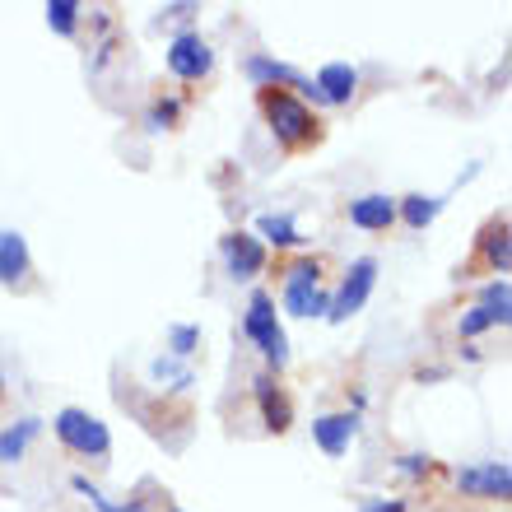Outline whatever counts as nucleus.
I'll use <instances>...</instances> for the list:
<instances>
[{"label": "nucleus", "mask_w": 512, "mask_h": 512, "mask_svg": "<svg viewBox=\"0 0 512 512\" xmlns=\"http://www.w3.org/2000/svg\"><path fill=\"white\" fill-rule=\"evenodd\" d=\"M256 108L266 117L270 135H275V145L289 149V154H303V149L322 145V122H317V112L294 98L289 89H256Z\"/></svg>", "instance_id": "1"}, {"label": "nucleus", "mask_w": 512, "mask_h": 512, "mask_svg": "<svg viewBox=\"0 0 512 512\" xmlns=\"http://www.w3.org/2000/svg\"><path fill=\"white\" fill-rule=\"evenodd\" d=\"M52 429H56V438H61V447H70L75 457H89V461H108L112 457V433H108V424H103L98 415H89V410H80V405L56 410Z\"/></svg>", "instance_id": "2"}, {"label": "nucleus", "mask_w": 512, "mask_h": 512, "mask_svg": "<svg viewBox=\"0 0 512 512\" xmlns=\"http://www.w3.org/2000/svg\"><path fill=\"white\" fill-rule=\"evenodd\" d=\"M243 331H247V340H252L256 350L266 354V364L275 368V373L289 364V340H284V326H280V317H275V298H270L266 289H256V294L247 298Z\"/></svg>", "instance_id": "3"}, {"label": "nucleus", "mask_w": 512, "mask_h": 512, "mask_svg": "<svg viewBox=\"0 0 512 512\" xmlns=\"http://www.w3.org/2000/svg\"><path fill=\"white\" fill-rule=\"evenodd\" d=\"M326 308H331V294L322 289V261L303 256L284 270V312L289 317H326Z\"/></svg>", "instance_id": "4"}, {"label": "nucleus", "mask_w": 512, "mask_h": 512, "mask_svg": "<svg viewBox=\"0 0 512 512\" xmlns=\"http://www.w3.org/2000/svg\"><path fill=\"white\" fill-rule=\"evenodd\" d=\"M373 280H378V261L373 256H359L350 270H345V280H340V289L331 294V308H326V322H350L354 312L368 303V294H373Z\"/></svg>", "instance_id": "5"}, {"label": "nucleus", "mask_w": 512, "mask_h": 512, "mask_svg": "<svg viewBox=\"0 0 512 512\" xmlns=\"http://www.w3.org/2000/svg\"><path fill=\"white\" fill-rule=\"evenodd\" d=\"M168 70H173L177 80H187V84H196V80H205L210 75V66H215V52H210V42L201 38V33H177L173 42H168Z\"/></svg>", "instance_id": "6"}, {"label": "nucleus", "mask_w": 512, "mask_h": 512, "mask_svg": "<svg viewBox=\"0 0 512 512\" xmlns=\"http://www.w3.org/2000/svg\"><path fill=\"white\" fill-rule=\"evenodd\" d=\"M219 252H224V270H229L233 280H256L266 270V243L256 233L238 229L229 238H219Z\"/></svg>", "instance_id": "7"}, {"label": "nucleus", "mask_w": 512, "mask_h": 512, "mask_svg": "<svg viewBox=\"0 0 512 512\" xmlns=\"http://www.w3.org/2000/svg\"><path fill=\"white\" fill-rule=\"evenodd\" d=\"M457 489L461 494H471V499H508L512 494L508 461H480V466H466V471H457Z\"/></svg>", "instance_id": "8"}, {"label": "nucleus", "mask_w": 512, "mask_h": 512, "mask_svg": "<svg viewBox=\"0 0 512 512\" xmlns=\"http://www.w3.org/2000/svg\"><path fill=\"white\" fill-rule=\"evenodd\" d=\"M243 75L256 84V89H308V80H303L294 66H284V61L261 56V52H252L243 61Z\"/></svg>", "instance_id": "9"}, {"label": "nucleus", "mask_w": 512, "mask_h": 512, "mask_svg": "<svg viewBox=\"0 0 512 512\" xmlns=\"http://www.w3.org/2000/svg\"><path fill=\"white\" fill-rule=\"evenodd\" d=\"M354 433H359V415H354V410L312 419V438H317V447H322L326 457H345L354 443Z\"/></svg>", "instance_id": "10"}, {"label": "nucleus", "mask_w": 512, "mask_h": 512, "mask_svg": "<svg viewBox=\"0 0 512 512\" xmlns=\"http://www.w3.org/2000/svg\"><path fill=\"white\" fill-rule=\"evenodd\" d=\"M317 94H322V103H331V108H345L354 94H359V70L350 66V61H331V66L317 70Z\"/></svg>", "instance_id": "11"}, {"label": "nucleus", "mask_w": 512, "mask_h": 512, "mask_svg": "<svg viewBox=\"0 0 512 512\" xmlns=\"http://www.w3.org/2000/svg\"><path fill=\"white\" fill-rule=\"evenodd\" d=\"M252 391H256V405H261L266 429L270 433H289V424H294V405H289V396L275 387V378H270V373H261V378L252 382Z\"/></svg>", "instance_id": "12"}, {"label": "nucleus", "mask_w": 512, "mask_h": 512, "mask_svg": "<svg viewBox=\"0 0 512 512\" xmlns=\"http://www.w3.org/2000/svg\"><path fill=\"white\" fill-rule=\"evenodd\" d=\"M350 224L368 233H387L396 224V201L382 196V191H368V196H354L350 201Z\"/></svg>", "instance_id": "13"}, {"label": "nucleus", "mask_w": 512, "mask_h": 512, "mask_svg": "<svg viewBox=\"0 0 512 512\" xmlns=\"http://www.w3.org/2000/svg\"><path fill=\"white\" fill-rule=\"evenodd\" d=\"M28 275V243L24 233H0V280L5 284H19Z\"/></svg>", "instance_id": "14"}, {"label": "nucleus", "mask_w": 512, "mask_h": 512, "mask_svg": "<svg viewBox=\"0 0 512 512\" xmlns=\"http://www.w3.org/2000/svg\"><path fill=\"white\" fill-rule=\"evenodd\" d=\"M489 270H499V280H508V219H494L485 229V243H480Z\"/></svg>", "instance_id": "15"}, {"label": "nucleus", "mask_w": 512, "mask_h": 512, "mask_svg": "<svg viewBox=\"0 0 512 512\" xmlns=\"http://www.w3.org/2000/svg\"><path fill=\"white\" fill-rule=\"evenodd\" d=\"M256 233H261V243H270V247H298L303 243L294 215H261L256 219Z\"/></svg>", "instance_id": "16"}, {"label": "nucleus", "mask_w": 512, "mask_h": 512, "mask_svg": "<svg viewBox=\"0 0 512 512\" xmlns=\"http://www.w3.org/2000/svg\"><path fill=\"white\" fill-rule=\"evenodd\" d=\"M42 433V419H19V424H14V429H5L0 433V461H19L28 452V443H33V438H38Z\"/></svg>", "instance_id": "17"}, {"label": "nucleus", "mask_w": 512, "mask_h": 512, "mask_svg": "<svg viewBox=\"0 0 512 512\" xmlns=\"http://www.w3.org/2000/svg\"><path fill=\"white\" fill-rule=\"evenodd\" d=\"M438 210H443V201L438 196H405V201H396V215L410 224V229H429L433 219H438Z\"/></svg>", "instance_id": "18"}, {"label": "nucleus", "mask_w": 512, "mask_h": 512, "mask_svg": "<svg viewBox=\"0 0 512 512\" xmlns=\"http://www.w3.org/2000/svg\"><path fill=\"white\" fill-rule=\"evenodd\" d=\"M489 326H508V312L485 308V303H475V308L457 322V336H461V340H475L480 331H489Z\"/></svg>", "instance_id": "19"}, {"label": "nucleus", "mask_w": 512, "mask_h": 512, "mask_svg": "<svg viewBox=\"0 0 512 512\" xmlns=\"http://www.w3.org/2000/svg\"><path fill=\"white\" fill-rule=\"evenodd\" d=\"M47 28L61 33V38H75V28H80V5L75 0H47Z\"/></svg>", "instance_id": "20"}, {"label": "nucleus", "mask_w": 512, "mask_h": 512, "mask_svg": "<svg viewBox=\"0 0 512 512\" xmlns=\"http://www.w3.org/2000/svg\"><path fill=\"white\" fill-rule=\"evenodd\" d=\"M196 345H201V326H173V331H168V350H173V359H191Z\"/></svg>", "instance_id": "21"}, {"label": "nucleus", "mask_w": 512, "mask_h": 512, "mask_svg": "<svg viewBox=\"0 0 512 512\" xmlns=\"http://www.w3.org/2000/svg\"><path fill=\"white\" fill-rule=\"evenodd\" d=\"M177 98H159L154 108H149V131H173L177 126Z\"/></svg>", "instance_id": "22"}, {"label": "nucleus", "mask_w": 512, "mask_h": 512, "mask_svg": "<svg viewBox=\"0 0 512 512\" xmlns=\"http://www.w3.org/2000/svg\"><path fill=\"white\" fill-rule=\"evenodd\" d=\"M149 378H154V382L173 378L177 387H191V373H182V368H177V359H154V364H149Z\"/></svg>", "instance_id": "23"}, {"label": "nucleus", "mask_w": 512, "mask_h": 512, "mask_svg": "<svg viewBox=\"0 0 512 512\" xmlns=\"http://www.w3.org/2000/svg\"><path fill=\"white\" fill-rule=\"evenodd\" d=\"M480 303H485V308L508 312V308H512V303H508V280H489V284H485V294H480Z\"/></svg>", "instance_id": "24"}, {"label": "nucleus", "mask_w": 512, "mask_h": 512, "mask_svg": "<svg viewBox=\"0 0 512 512\" xmlns=\"http://www.w3.org/2000/svg\"><path fill=\"white\" fill-rule=\"evenodd\" d=\"M396 471L410 475V480H424V475L433 471V461L429 457H401V461H396Z\"/></svg>", "instance_id": "25"}, {"label": "nucleus", "mask_w": 512, "mask_h": 512, "mask_svg": "<svg viewBox=\"0 0 512 512\" xmlns=\"http://www.w3.org/2000/svg\"><path fill=\"white\" fill-rule=\"evenodd\" d=\"M70 485H75V494H84V499L94 503L98 512L108 508V499H103V489H98V485H89V480H84V475H75V480H70Z\"/></svg>", "instance_id": "26"}, {"label": "nucleus", "mask_w": 512, "mask_h": 512, "mask_svg": "<svg viewBox=\"0 0 512 512\" xmlns=\"http://www.w3.org/2000/svg\"><path fill=\"white\" fill-rule=\"evenodd\" d=\"M364 512H405V503L401 499H368Z\"/></svg>", "instance_id": "27"}, {"label": "nucleus", "mask_w": 512, "mask_h": 512, "mask_svg": "<svg viewBox=\"0 0 512 512\" xmlns=\"http://www.w3.org/2000/svg\"><path fill=\"white\" fill-rule=\"evenodd\" d=\"M103 512H145V503H122V508H117V503H108Z\"/></svg>", "instance_id": "28"}, {"label": "nucleus", "mask_w": 512, "mask_h": 512, "mask_svg": "<svg viewBox=\"0 0 512 512\" xmlns=\"http://www.w3.org/2000/svg\"><path fill=\"white\" fill-rule=\"evenodd\" d=\"M0 396H5V368H0Z\"/></svg>", "instance_id": "29"}, {"label": "nucleus", "mask_w": 512, "mask_h": 512, "mask_svg": "<svg viewBox=\"0 0 512 512\" xmlns=\"http://www.w3.org/2000/svg\"><path fill=\"white\" fill-rule=\"evenodd\" d=\"M168 512H182V508H168Z\"/></svg>", "instance_id": "30"}]
</instances>
